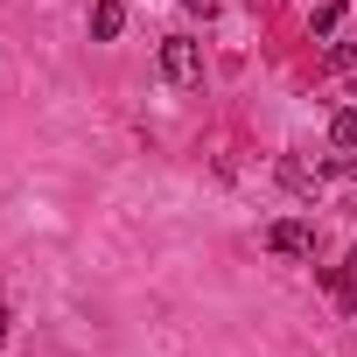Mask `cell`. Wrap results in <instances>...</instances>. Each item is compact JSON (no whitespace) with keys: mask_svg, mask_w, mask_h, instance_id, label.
I'll use <instances>...</instances> for the list:
<instances>
[{"mask_svg":"<svg viewBox=\"0 0 357 357\" xmlns=\"http://www.w3.org/2000/svg\"><path fill=\"white\" fill-rule=\"evenodd\" d=\"M0 343H8V315H0Z\"/></svg>","mask_w":357,"mask_h":357,"instance_id":"10","label":"cell"},{"mask_svg":"<svg viewBox=\"0 0 357 357\" xmlns=\"http://www.w3.org/2000/svg\"><path fill=\"white\" fill-rule=\"evenodd\" d=\"M119 29H126L119 0H91V43H119Z\"/></svg>","mask_w":357,"mask_h":357,"instance_id":"5","label":"cell"},{"mask_svg":"<svg viewBox=\"0 0 357 357\" xmlns=\"http://www.w3.org/2000/svg\"><path fill=\"white\" fill-rule=\"evenodd\" d=\"M183 8H190V15H204V22H211V15H218V0H183Z\"/></svg>","mask_w":357,"mask_h":357,"instance_id":"9","label":"cell"},{"mask_svg":"<svg viewBox=\"0 0 357 357\" xmlns=\"http://www.w3.org/2000/svg\"><path fill=\"white\" fill-rule=\"evenodd\" d=\"M336 22H343V0H322V8H315V22H308V29H315V36H329Z\"/></svg>","mask_w":357,"mask_h":357,"instance_id":"7","label":"cell"},{"mask_svg":"<svg viewBox=\"0 0 357 357\" xmlns=\"http://www.w3.org/2000/svg\"><path fill=\"white\" fill-rule=\"evenodd\" d=\"M315 280L329 287V301L343 308V315H357V266L343 259V266H315Z\"/></svg>","mask_w":357,"mask_h":357,"instance_id":"3","label":"cell"},{"mask_svg":"<svg viewBox=\"0 0 357 357\" xmlns=\"http://www.w3.org/2000/svg\"><path fill=\"white\" fill-rule=\"evenodd\" d=\"M350 266H357V245H350Z\"/></svg>","mask_w":357,"mask_h":357,"instance_id":"11","label":"cell"},{"mask_svg":"<svg viewBox=\"0 0 357 357\" xmlns=\"http://www.w3.org/2000/svg\"><path fill=\"white\" fill-rule=\"evenodd\" d=\"M161 77H168V84H183V91L204 84V50H197L190 36H168V43H161Z\"/></svg>","mask_w":357,"mask_h":357,"instance_id":"1","label":"cell"},{"mask_svg":"<svg viewBox=\"0 0 357 357\" xmlns=\"http://www.w3.org/2000/svg\"><path fill=\"white\" fill-rule=\"evenodd\" d=\"M329 147L357 154V112H336V119H329Z\"/></svg>","mask_w":357,"mask_h":357,"instance_id":"6","label":"cell"},{"mask_svg":"<svg viewBox=\"0 0 357 357\" xmlns=\"http://www.w3.org/2000/svg\"><path fill=\"white\" fill-rule=\"evenodd\" d=\"M266 252H280V259H315V231H308L301 218H280V225H266Z\"/></svg>","mask_w":357,"mask_h":357,"instance_id":"2","label":"cell"},{"mask_svg":"<svg viewBox=\"0 0 357 357\" xmlns=\"http://www.w3.org/2000/svg\"><path fill=\"white\" fill-rule=\"evenodd\" d=\"M273 175H280L294 197H315V190H322V168H308V161H294V154H280V161H273Z\"/></svg>","mask_w":357,"mask_h":357,"instance_id":"4","label":"cell"},{"mask_svg":"<svg viewBox=\"0 0 357 357\" xmlns=\"http://www.w3.org/2000/svg\"><path fill=\"white\" fill-rule=\"evenodd\" d=\"M322 63H329V70H350V63H357V43H329V56H322Z\"/></svg>","mask_w":357,"mask_h":357,"instance_id":"8","label":"cell"}]
</instances>
